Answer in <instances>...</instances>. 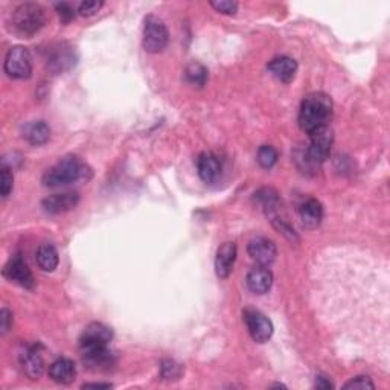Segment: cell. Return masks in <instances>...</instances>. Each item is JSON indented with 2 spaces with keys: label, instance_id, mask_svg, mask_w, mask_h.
Returning <instances> with one entry per match:
<instances>
[{
  "label": "cell",
  "instance_id": "cell-24",
  "mask_svg": "<svg viewBox=\"0 0 390 390\" xmlns=\"http://www.w3.org/2000/svg\"><path fill=\"white\" fill-rule=\"evenodd\" d=\"M279 159V153L276 148H273L271 145H263L258 151V163L264 169H270L276 165V162Z\"/></svg>",
  "mask_w": 390,
  "mask_h": 390
},
{
  "label": "cell",
  "instance_id": "cell-27",
  "mask_svg": "<svg viewBox=\"0 0 390 390\" xmlns=\"http://www.w3.org/2000/svg\"><path fill=\"white\" fill-rule=\"evenodd\" d=\"M104 6V2H98V0H86L78 5V12L83 17H92L99 12V10Z\"/></svg>",
  "mask_w": 390,
  "mask_h": 390
},
{
  "label": "cell",
  "instance_id": "cell-2",
  "mask_svg": "<svg viewBox=\"0 0 390 390\" xmlns=\"http://www.w3.org/2000/svg\"><path fill=\"white\" fill-rule=\"evenodd\" d=\"M87 175H90V169L86 163L78 157L67 156L46 171L42 182L47 188H61L84 180Z\"/></svg>",
  "mask_w": 390,
  "mask_h": 390
},
{
  "label": "cell",
  "instance_id": "cell-30",
  "mask_svg": "<svg viewBox=\"0 0 390 390\" xmlns=\"http://www.w3.org/2000/svg\"><path fill=\"white\" fill-rule=\"evenodd\" d=\"M56 8L58 11V16L61 19V22L69 23L75 19V11L69 3H57Z\"/></svg>",
  "mask_w": 390,
  "mask_h": 390
},
{
  "label": "cell",
  "instance_id": "cell-13",
  "mask_svg": "<svg viewBox=\"0 0 390 390\" xmlns=\"http://www.w3.org/2000/svg\"><path fill=\"white\" fill-rule=\"evenodd\" d=\"M75 61H77V57H75L72 47L67 45H60L51 52L49 58H47V71L56 75L63 73L72 69L75 66Z\"/></svg>",
  "mask_w": 390,
  "mask_h": 390
},
{
  "label": "cell",
  "instance_id": "cell-32",
  "mask_svg": "<svg viewBox=\"0 0 390 390\" xmlns=\"http://www.w3.org/2000/svg\"><path fill=\"white\" fill-rule=\"evenodd\" d=\"M316 387L317 389H331L332 385L330 381H328L325 376H317V380H316Z\"/></svg>",
  "mask_w": 390,
  "mask_h": 390
},
{
  "label": "cell",
  "instance_id": "cell-10",
  "mask_svg": "<svg viewBox=\"0 0 390 390\" xmlns=\"http://www.w3.org/2000/svg\"><path fill=\"white\" fill-rule=\"evenodd\" d=\"M3 275L26 290H34V287H36V279H34L32 271L29 270L28 264L20 256L12 258L11 261L5 265Z\"/></svg>",
  "mask_w": 390,
  "mask_h": 390
},
{
  "label": "cell",
  "instance_id": "cell-8",
  "mask_svg": "<svg viewBox=\"0 0 390 390\" xmlns=\"http://www.w3.org/2000/svg\"><path fill=\"white\" fill-rule=\"evenodd\" d=\"M81 355H83L84 365L95 372L110 371L116 365V355L108 346L83 349Z\"/></svg>",
  "mask_w": 390,
  "mask_h": 390
},
{
  "label": "cell",
  "instance_id": "cell-12",
  "mask_svg": "<svg viewBox=\"0 0 390 390\" xmlns=\"http://www.w3.org/2000/svg\"><path fill=\"white\" fill-rule=\"evenodd\" d=\"M78 203H80L78 193H61V194H52L49 197H46L42 202V206L47 214L57 215V214H63V212H69L75 209Z\"/></svg>",
  "mask_w": 390,
  "mask_h": 390
},
{
  "label": "cell",
  "instance_id": "cell-9",
  "mask_svg": "<svg viewBox=\"0 0 390 390\" xmlns=\"http://www.w3.org/2000/svg\"><path fill=\"white\" fill-rule=\"evenodd\" d=\"M113 339V331L99 321L88 325L80 339V349H92L99 346H108Z\"/></svg>",
  "mask_w": 390,
  "mask_h": 390
},
{
  "label": "cell",
  "instance_id": "cell-15",
  "mask_svg": "<svg viewBox=\"0 0 390 390\" xmlns=\"http://www.w3.org/2000/svg\"><path fill=\"white\" fill-rule=\"evenodd\" d=\"M22 371L29 380H38L45 371V361L36 348H29L20 355Z\"/></svg>",
  "mask_w": 390,
  "mask_h": 390
},
{
  "label": "cell",
  "instance_id": "cell-16",
  "mask_svg": "<svg viewBox=\"0 0 390 390\" xmlns=\"http://www.w3.org/2000/svg\"><path fill=\"white\" fill-rule=\"evenodd\" d=\"M197 169L200 179L206 183L215 182L221 173V163L212 153H203L197 159Z\"/></svg>",
  "mask_w": 390,
  "mask_h": 390
},
{
  "label": "cell",
  "instance_id": "cell-14",
  "mask_svg": "<svg viewBox=\"0 0 390 390\" xmlns=\"http://www.w3.org/2000/svg\"><path fill=\"white\" fill-rule=\"evenodd\" d=\"M236 255H238V249L235 243L229 241L220 245L215 258V271L218 278L228 279L230 276L236 261Z\"/></svg>",
  "mask_w": 390,
  "mask_h": 390
},
{
  "label": "cell",
  "instance_id": "cell-23",
  "mask_svg": "<svg viewBox=\"0 0 390 390\" xmlns=\"http://www.w3.org/2000/svg\"><path fill=\"white\" fill-rule=\"evenodd\" d=\"M184 78L191 86L203 87L208 81V69L200 63H191L184 69Z\"/></svg>",
  "mask_w": 390,
  "mask_h": 390
},
{
  "label": "cell",
  "instance_id": "cell-1",
  "mask_svg": "<svg viewBox=\"0 0 390 390\" xmlns=\"http://www.w3.org/2000/svg\"><path fill=\"white\" fill-rule=\"evenodd\" d=\"M332 118V99L326 93L314 92L306 95L299 112L300 128L311 134L317 130L328 127Z\"/></svg>",
  "mask_w": 390,
  "mask_h": 390
},
{
  "label": "cell",
  "instance_id": "cell-33",
  "mask_svg": "<svg viewBox=\"0 0 390 390\" xmlns=\"http://www.w3.org/2000/svg\"><path fill=\"white\" fill-rule=\"evenodd\" d=\"M112 385H107V382H88L84 385L83 389H110Z\"/></svg>",
  "mask_w": 390,
  "mask_h": 390
},
{
  "label": "cell",
  "instance_id": "cell-4",
  "mask_svg": "<svg viewBox=\"0 0 390 390\" xmlns=\"http://www.w3.org/2000/svg\"><path fill=\"white\" fill-rule=\"evenodd\" d=\"M169 42V34L165 23L159 17L148 16L145 19V28H143V49L149 53H159L165 49Z\"/></svg>",
  "mask_w": 390,
  "mask_h": 390
},
{
  "label": "cell",
  "instance_id": "cell-6",
  "mask_svg": "<svg viewBox=\"0 0 390 390\" xmlns=\"http://www.w3.org/2000/svg\"><path fill=\"white\" fill-rule=\"evenodd\" d=\"M310 147L306 149L308 160L316 163H324L331 153V147L334 142V136L330 127H324L310 134Z\"/></svg>",
  "mask_w": 390,
  "mask_h": 390
},
{
  "label": "cell",
  "instance_id": "cell-26",
  "mask_svg": "<svg viewBox=\"0 0 390 390\" xmlns=\"http://www.w3.org/2000/svg\"><path fill=\"white\" fill-rule=\"evenodd\" d=\"M12 182H14V177H12L11 168L6 165V163H2V183H0V194H2L3 198H6L11 194Z\"/></svg>",
  "mask_w": 390,
  "mask_h": 390
},
{
  "label": "cell",
  "instance_id": "cell-17",
  "mask_svg": "<svg viewBox=\"0 0 390 390\" xmlns=\"http://www.w3.org/2000/svg\"><path fill=\"white\" fill-rule=\"evenodd\" d=\"M267 69L282 83H291L297 72V63L290 57H276L270 61Z\"/></svg>",
  "mask_w": 390,
  "mask_h": 390
},
{
  "label": "cell",
  "instance_id": "cell-29",
  "mask_svg": "<svg viewBox=\"0 0 390 390\" xmlns=\"http://www.w3.org/2000/svg\"><path fill=\"white\" fill-rule=\"evenodd\" d=\"M346 389H375V385L369 376H355L345 385Z\"/></svg>",
  "mask_w": 390,
  "mask_h": 390
},
{
  "label": "cell",
  "instance_id": "cell-21",
  "mask_svg": "<svg viewBox=\"0 0 390 390\" xmlns=\"http://www.w3.org/2000/svg\"><path fill=\"white\" fill-rule=\"evenodd\" d=\"M22 134L25 141L29 142L31 145H45L51 138V127L45 121H34L23 127Z\"/></svg>",
  "mask_w": 390,
  "mask_h": 390
},
{
  "label": "cell",
  "instance_id": "cell-19",
  "mask_svg": "<svg viewBox=\"0 0 390 390\" xmlns=\"http://www.w3.org/2000/svg\"><path fill=\"white\" fill-rule=\"evenodd\" d=\"M49 376L58 385H71L77 376V366L69 358H58L49 366Z\"/></svg>",
  "mask_w": 390,
  "mask_h": 390
},
{
  "label": "cell",
  "instance_id": "cell-20",
  "mask_svg": "<svg viewBox=\"0 0 390 390\" xmlns=\"http://www.w3.org/2000/svg\"><path fill=\"white\" fill-rule=\"evenodd\" d=\"M324 218V208L321 203L316 198H308V200L300 208V220H302L304 228L316 229Z\"/></svg>",
  "mask_w": 390,
  "mask_h": 390
},
{
  "label": "cell",
  "instance_id": "cell-25",
  "mask_svg": "<svg viewBox=\"0 0 390 390\" xmlns=\"http://www.w3.org/2000/svg\"><path fill=\"white\" fill-rule=\"evenodd\" d=\"M182 366L174 360H163L160 366V375L165 380H177L182 375Z\"/></svg>",
  "mask_w": 390,
  "mask_h": 390
},
{
  "label": "cell",
  "instance_id": "cell-5",
  "mask_svg": "<svg viewBox=\"0 0 390 390\" xmlns=\"http://www.w3.org/2000/svg\"><path fill=\"white\" fill-rule=\"evenodd\" d=\"M5 72L14 80H26L32 73L31 52L23 46L11 47L5 58Z\"/></svg>",
  "mask_w": 390,
  "mask_h": 390
},
{
  "label": "cell",
  "instance_id": "cell-3",
  "mask_svg": "<svg viewBox=\"0 0 390 390\" xmlns=\"http://www.w3.org/2000/svg\"><path fill=\"white\" fill-rule=\"evenodd\" d=\"M46 11L38 3H22L12 12V28L20 36L31 37L46 25Z\"/></svg>",
  "mask_w": 390,
  "mask_h": 390
},
{
  "label": "cell",
  "instance_id": "cell-11",
  "mask_svg": "<svg viewBox=\"0 0 390 390\" xmlns=\"http://www.w3.org/2000/svg\"><path fill=\"white\" fill-rule=\"evenodd\" d=\"M247 252L253 261H256L259 265H264V267L270 265L278 256L276 244L273 243L271 239L264 238V236L252 239V241L249 243Z\"/></svg>",
  "mask_w": 390,
  "mask_h": 390
},
{
  "label": "cell",
  "instance_id": "cell-7",
  "mask_svg": "<svg viewBox=\"0 0 390 390\" xmlns=\"http://www.w3.org/2000/svg\"><path fill=\"white\" fill-rule=\"evenodd\" d=\"M245 326H247L250 337L256 341V343H265L269 341L273 335L271 320L258 310H245L243 313Z\"/></svg>",
  "mask_w": 390,
  "mask_h": 390
},
{
  "label": "cell",
  "instance_id": "cell-22",
  "mask_svg": "<svg viewBox=\"0 0 390 390\" xmlns=\"http://www.w3.org/2000/svg\"><path fill=\"white\" fill-rule=\"evenodd\" d=\"M58 252L52 244H42L37 250V264L43 271H53L58 267Z\"/></svg>",
  "mask_w": 390,
  "mask_h": 390
},
{
  "label": "cell",
  "instance_id": "cell-31",
  "mask_svg": "<svg viewBox=\"0 0 390 390\" xmlns=\"http://www.w3.org/2000/svg\"><path fill=\"white\" fill-rule=\"evenodd\" d=\"M11 325H12V314L10 310L3 308V310L0 311V328H2V334L8 332Z\"/></svg>",
  "mask_w": 390,
  "mask_h": 390
},
{
  "label": "cell",
  "instance_id": "cell-28",
  "mask_svg": "<svg viewBox=\"0 0 390 390\" xmlns=\"http://www.w3.org/2000/svg\"><path fill=\"white\" fill-rule=\"evenodd\" d=\"M210 6L223 14H235L238 11V3L230 2V0H220V2H210Z\"/></svg>",
  "mask_w": 390,
  "mask_h": 390
},
{
  "label": "cell",
  "instance_id": "cell-18",
  "mask_svg": "<svg viewBox=\"0 0 390 390\" xmlns=\"http://www.w3.org/2000/svg\"><path fill=\"white\" fill-rule=\"evenodd\" d=\"M245 280H247V287L252 293L265 294L270 291L273 285V273L267 267L261 265L250 270Z\"/></svg>",
  "mask_w": 390,
  "mask_h": 390
}]
</instances>
